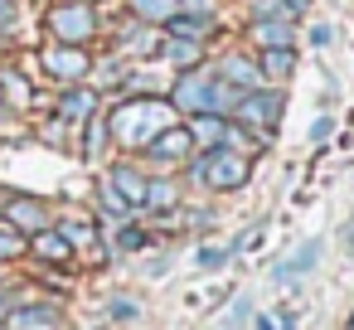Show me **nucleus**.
<instances>
[{"label":"nucleus","mask_w":354,"mask_h":330,"mask_svg":"<svg viewBox=\"0 0 354 330\" xmlns=\"http://www.w3.org/2000/svg\"><path fill=\"white\" fill-rule=\"evenodd\" d=\"M160 59H170L175 68H194V64H199V44H194V39H170V44L160 49Z\"/></svg>","instance_id":"nucleus-18"},{"label":"nucleus","mask_w":354,"mask_h":330,"mask_svg":"<svg viewBox=\"0 0 354 330\" xmlns=\"http://www.w3.org/2000/svg\"><path fill=\"white\" fill-rule=\"evenodd\" d=\"M252 20H296L286 0H252Z\"/></svg>","instance_id":"nucleus-21"},{"label":"nucleus","mask_w":354,"mask_h":330,"mask_svg":"<svg viewBox=\"0 0 354 330\" xmlns=\"http://www.w3.org/2000/svg\"><path fill=\"white\" fill-rule=\"evenodd\" d=\"M20 248H25V243H20V233H15V228H10V233H0V257H15Z\"/></svg>","instance_id":"nucleus-28"},{"label":"nucleus","mask_w":354,"mask_h":330,"mask_svg":"<svg viewBox=\"0 0 354 330\" xmlns=\"http://www.w3.org/2000/svg\"><path fill=\"white\" fill-rule=\"evenodd\" d=\"M330 39H335V30H330V25H315V30H310V44H315V49H325Z\"/></svg>","instance_id":"nucleus-30"},{"label":"nucleus","mask_w":354,"mask_h":330,"mask_svg":"<svg viewBox=\"0 0 354 330\" xmlns=\"http://www.w3.org/2000/svg\"><path fill=\"white\" fill-rule=\"evenodd\" d=\"M44 68L64 83H78V78H88V54L78 44H54V49H44Z\"/></svg>","instance_id":"nucleus-7"},{"label":"nucleus","mask_w":354,"mask_h":330,"mask_svg":"<svg viewBox=\"0 0 354 330\" xmlns=\"http://www.w3.org/2000/svg\"><path fill=\"white\" fill-rule=\"evenodd\" d=\"M117 248H122V253H141V248H146V233H141V228H122V233H117Z\"/></svg>","instance_id":"nucleus-26"},{"label":"nucleus","mask_w":354,"mask_h":330,"mask_svg":"<svg viewBox=\"0 0 354 330\" xmlns=\"http://www.w3.org/2000/svg\"><path fill=\"white\" fill-rule=\"evenodd\" d=\"M320 253H325V243H320V238H306L291 257H281V262L272 267V282H277V286H296V277H306V272L320 262Z\"/></svg>","instance_id":"nucleus-6"},{"label":"nucleus","mask_w":354,"mask_h":330,"mask_svg":"<svg viewBox=\"0 0 354 330\" xmlns=\"http://www.w3.org/2000/svg\"><path fill=\"white\" fill-rule=\"evenodd\" d=\"M59 233H64V243H68V248H93V243H97L93 223H64Z\"/></svg>","instance_id":"nucleus-22"},{"label":"nucleus","mask_w":354,"mask_h":330,"mask_svg":"<svg viewBox=\"0 0 354 330\" xmlns=\"http://www.w3.org/2000/svg\"><path fill=\"white\" fill-rule=\"evenodd\" d=\"M127 6L141 25H165L170 15H180V0H127Z\"/></svg>","instance_id":"nucleus-12"},{"label":"nucleus","mask_w":354,"mask_h":330,"mask_svg":"<svg viewBox=\"0 0 354 330\" xmlns=\"http://www.w3.org/2000/svg\"><path fill=\"white\" fill-rule=\"evenodd\" d=\"M238 117L252 122V127H262V131H272V122L281 117V93H272V88L243 93V98H238Z\"/></svg>","instance_id":"nucleus-5"},{"label":"nucleus","mask_w":354,"mask_h":330,"mask_svg":"<svg viewBox=\"0 0 354 330\" xmlns=\"http://www.w3.org/2000/svg\"><path fill=\"white\" fill-rule=\"evenodd\" d=\"M112 190H117L127 204H141V194H146V180H141L136 170H127V165H122V170H112Z\"/></svg>","instance_id":"nucleus-17"},{"label":"nucleus","mask_w":354,"mask_h":330,"mask_svg":"<svg viewBox=\"0 0 354 330\" xmlns=\"http://www.w3.org/2000/svg\"><path fill=\"white\" fill-rule=\"evenodd\" d=\"M228 253H218V248H199V267H218Z\"/></svg>","instance_id":"nucleus-31"},{"label":"nucleus","mask_w":354,"mask_h":330,"mask_svg":"<svg viewBox=\"0 0 354 330\" xmlns=\"http://www.w3.org/2000/svg\"><path fill=\"white\" fill-rule=\"evenodd\" d=\"M6 219H15L20 228H39V223H44V209H39L35 199H15V204L6 209Z\"/></svg>","instance_id":"nucleus-19"},{"label":"nucleus","mask_w":354,"mask_h":330,"mask_svg":"<svg viewBox=\"0 0 354 330\" xmlns=\"http://www.w3.org/2000/svg\"><path fill=\"white\" fill-rule=\"evenodd\" d=\"M35 253L59 262V257H68V243H64V233H39V238H35Z\"/></svg>","instance_id":"nucleus-23"},{"label":"nucleus","mask_w":354,"mask_h":330,"mask_svg":"<svg viewBox=\"0 0 354 330\" xmlns=\"http://www.w3.org/2000/svg\"><path fill=\"white\" fill-rule=\"evenodd\" d=\"M330 136H335V122H330V117H315V122H310V146H325Z\"/></svg>","instance_id":"nucleus-27"},{"label":"nucleus","mask_w":354,"mask_h":330,"mask_svg":"<svg viewBox=\"0 0 354 330\" xmlns=\"http://www.w3.org/2000/svg\"><path fill=\"white\" fill-rule=\"evenodd\" d=\"M189 146H194V141H189V131H185V127H165L160 136H151V141H146V156H151V161H185V156H189Z\"/></svg>","instance_id":"nucleus-8"},{"label":"nucleus","mask_w":354,"mask_h":330,"mask_svg":"<svg viewBox=\"0 0 354 330\" xmlns=\"http://www.w3.org/2000/svg\"><path fill=\"white\" fill-rule=\"evenodd\" d=\"M107 311H112V320H131V315H136V301H122V296H117Z\"/></svg>","instance_id":"nucleus-29"},{"label":"nucleus","mask_w":354,"mask_h":330,"mask_svg":"<svg viewBox=\"0 0 354 330\" xmlns=\"http://www.w3.org/2000/svg\"><path fill=\"white\" fill-rule=\"evenodd\" d=\"M170 102L180 107V112H228L233 107V93H228V83H218V78H204L199 68H185L180 73V83H175V93H170Z\"/></svg>","instance_id":"nucleus-2"},{"label":"nucleus","mask_w":354,"mask_h":330,"mask_svg":"<svg viewBox=\"0 0 354 330\" xmlns=\"http://www.w3.org/2000/svg\"><path fill=\"white\" fill-rule=\"evenodd\" d=\"M252 330H277V315H257V325Z\"/></svg>","instance_id":"nucleus-32"},{"label":"nucleus","mask_w":354,"mask_h":330,"mask_svg":"<svg viewBox=\"0 0 354 330\" xmlns=\"http://www.w3.org/2000/svg\"><path fill=\"white\" fill-rule=\"evenodd\" d=\"M252 39H257L262 49L291 44V20H252Z\"/></svg>","instance_id":"nucleus-16"},{"label":"nucleus","mask_w":354,"mask_h":330,"mask_svg":"<svg viewBox=\"0 0 354 330\" xmlns=\"http://www.w3.org/2000/svg\"><path fill=\"white\" fill-rule=\"evenodd\" d=\"M122 49H127V54H146V49H151V30H146V25L122 30Z\"/></svg>","instance_id":"nucleus-25"},{"label":"nucleus","mask_w":354,"mask_h":330,"mask_svg":"<svg viewBox=\"0 0 354 330\" xmlns=\"http://www.w3.org/2000/svg\"><path fill=\"white\" fill-rule=\"evenodd\" d=\"M93 25H97V15L88 6H54L49 10V35L59 44H83L93 35Z\"/></svg>","instance_id":"nucleus-4"},{"label":"nucleus","mask_w":354,"mask_h":330,"mask_svg":"<svg viewBox=\"0 0 354 330\" xmlns=\"http://www.w3.org/2000/svg\"><path fill=\"white\" fill-rule=\"evenodd\" d=\"M93 107H97V93H93V88H68V93L59 98V112H64L68 122H83V117H93Z\"/></svg>","instance_id":"nucleus-13"},{"label":"nucleus","mask_w":354,"mask_h":330,"mask_svg":"<svg viewBox=\"0 0 354 330\" xmlns=\"http://www.w3.org/2000/svg\"><path fill=\"white\" fill-rule=\"evenodd\" d=\"M141 204H151V209H175V185L146 180V194H141Z\"/></svg>","instance_id":"nucleus-20"},{"label":"nucleus","mask_w":354,"mask_h":330,"mask_svg":"<svg viewBox=\"0 0 354 330\" xmlns=\"http://www.w3.org/2000/svg\"><path fill=\"white\" fill-rule=\"evenodd\" d=\"M209 25H214L209 15H170V20H165V30H170L175 39H194V44L209 35Z\"/></svg>","instance_id":"nucleus-15"},{"label":"nucleus","mask_w":354,"mask_h":330,"mask_svg":"<svg viewBox=\"0 0 354 330\" xmlns=\"http://www.w3.org/2000/svg\"><path fill=\"white\" fill-rule=\"evenodd\" d=\"M218 83H243V93H252V88H262V73H257V64L252 59H238V54H228L223 59V68H218Z\"/></svg>","instance_id":"nucleus-9"},{"label":"nucleus","mask_w":354,"mask_h":330,"mask_svg":"<svg viewBox=\"0 0 354 330\" xmlns=\"http://www.w3.org/2000/svg\"><path fill=\"white\" fill-rule=\"evenodd\" d=\"M194 180L214 190H238L248 180V156H238L233 146H209V156L194 165Z\"/></svg>","instance_id":"nucleus-3"},{"label":"nucleus","mask_w":354,"mask_h":330,"mask_svg":"<svg viewBox=\"0 0 354 330\" xmlns=\"http://www.w3.org/2000/svg\"><path fill=\"white\" fill-rule=\"evenodd\" d=\"M344 243H349V248H354V219H349V223H344Z\"/></svg>","instance_id":"nucleus-33"},{"label":"nucleus","mask_w":354,"mask_h":330,"mask_svg":"<svg viewBox=\"0 0 354 330\" xmlns=\"http://www.w3.org/2000/svg\"><path fill=\"white\" fill-rule=\"evenodd\" d=\"M349 330H354V315H349Z\"/></svg>","instance_id":"nucleus-35"},{"label":"nucleus","mask_w":354,"mask_h":330,"mask_svg":"<svg viewBox=\"0 0 354 330\" xmlns=\"http://www.w3.org/2000/svg\"><path fill=\"white\" fill-rule=\"evenodd\" d=\"M107 127H112V141L146 146L151 136H160L165 127H175V117H170V107L160 98H127V102H117V112H112Z\"/></svg>","instance_id":"nucleus-1"},{"label":"nucleus","mask_w":354,"mask_h":330,"mask_svg":"<svg viewBox=\"0 0 354 330\" xmlns=\"http://www.w3.org/2000/svg\"><path fill=\"white\" fill-rule=\"evenodd\" d=\"M189 131V141H209V146H223V136H228V122L218 117V112H199L194 117V127H185Z\"/></svg>","instance_id":"nucleus-14"},{"label":"nucleus","mask_w":354,"mask_h":330,"mask_svg":"<svg viewBox=\"0 0 354 330\" xmlns=\"http://www.w3.org/2000/svg\"><path fill=\"white\" fill-rule=\"evenodd\" d=\"M248 320H252V296H243V301H233V306H228L223 330H248Z\"/></svg>","instance_id":"nucleus-24"},{"label":"nucleus","mask_w":354,"mask_h":330,"mask_svg":"<svg viewBox=\"0 0 354 330\" xmlns=\"http://www.w3.org/2000/svg\"><path fill=\"white\" fill-rule=\"evenodd\" d=\"M6 320H10V330H54V325H59V311H49V306H25V311H10Z\"/></svg>","instance_id":"nucleus-11"},{"label":"nucleus","mask_w":354,"mask_h":330,"mask_svg":"<svg viewBox=\"0 0 354 330\" xmlns=\"http://www.w3.org/2000/svg\"><path fill=\"white\" fill-rule=\"evenodd\" d=\"M6 15H10V6H6V0H0V20H6Z\"/></svg>","instance_id":"nucleus-34"},{"label":"nucleus","mask_w":354,"mask_h":330,"mask_svg":"<svg viewBox=\"0 0 354 330\" xmlns=\"http://www.w3.org/2000/svg\"><path fill=\"white\" fill-rule=\"evenodd\" d=\"M291 68H296V49L291 44H277V49H262V64H257V73L262 78H291Z\"/></svg>","instance_id":"nucleus-10"}]
</instances>
